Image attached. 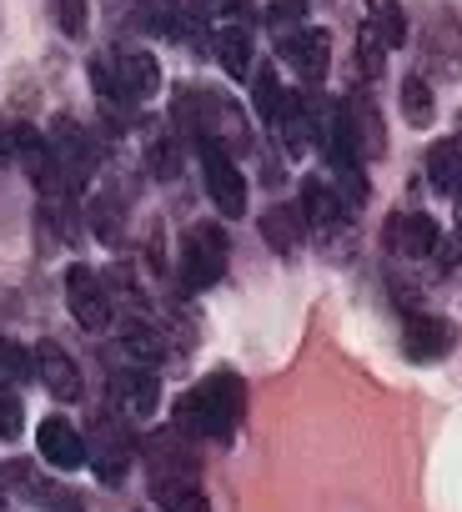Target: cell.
Returning a JSON list of instances; mask_svg holds the SVG:
<instances>
[{
    "mask_svg": "<svg viewBox=\"0 0 462 512\" xmlns=\"http://www.w3.org/2000/svg\"><path fill=\"white\" fill-rule=\"evenodd\" d=\"M211 56L221 61V71L231 76V81H252V31L247 26H237V21H231V26H216L211 31Z\"/></svg>",
    "mask_w": 462,
    "mask_h": 512,
    "instance_id": "18",
    "label": "cell"
},
{
    "mask_svg": "<svg viewBox=\"0 0 462 512\" xmlns=\"http://www.w3.org/2000/svg\"><path fill=\"white\" fill-rule=\"evenodd\" d=\"M382 51H387V41H382V31L367 21V26H362V41H357V56H362L357 71H362V81H377V76H382V66H387Z\"/></svg>",
    "mask_w": 462,
    "mask_h": 512,
    "instance_id": "25",
    "label": "cell"
},
{
    "mask_svg": "<svg viewBox=\"0 0 462 512\" xmlns=\"http://www.w3.org/2000/svg\"><path fill=\"white\" fill-rule=\"evenodd\" d=\"M211 11H242V0H211Z\"/></svg>",
    "mask_w": 462,
    "mask_h": 512,
    "instance_id": "30",
    "label": "cell"
},
{
    "mask_svg": "<svg viewBox=\"0 0 462 512\" xmlns=\"http://www.w3.org/2000/svg\"><path fill=\"white\" fill-rule=\"evenodd\" d=\"M91 231H96L101 241H116V236H121V206H116L111 196H96V201H91Z\"/></svg>",
    "mask_w": 462,
    "mask_h": 512,
    "instance_id": "29",
    "label": "cell"
},
{
    "mask_svg": "<svg viewBox=\"0 0 462 512\" xmlns=\"http://www.w3.org/2000/svg\"><path fill=\"white\" fill-rule=\"evenodd\" d=\"M347 126H352V146H357V156H362V161H382V156H387L382 106H377L367 91H357V96L347 101Z\"/></svg>",
    "mask_w": 462,
    "mask_h": 512,
    "instance_id": "13",
    "label": "cell"
},
{
    "mask_svg": "<svg viewBox=\"0 0 462 512\" xmlns=\"http://www.w3.org/2000/svg\"><path fill=\"white\" fill-rule=\"evenodd\" d=\"M302 16H307V0H272V6H267V26H272L277 36L302 31Z\"/></svg>",
    "mask_w": 462,
    "mask_h": 512,
    "instance_id": "28",
    "label": "cell"
},
{
    "mask_svg": "<svg viewBox=\"0 0 462 512\" xmlns=\"http://www.w3.org/2000/svg\"><path fill=\"white\" fill-rule=\"evenodd\" d=\"M437 241H442L437 221L432 216H417V211H402L387 226V246H392V256H402V262H422V256L437 251Z\"/></svg>",
    "mask_w": 462,
    "mask_h": 512,
    "instance_id": "15",
    "label": "cell"
},
{
    "mask_svg": "<svg viewBox=\"0 0 462 512\" xmlns=\"http://www.w3.org/2000/svg\"><path fill=\"white\" fill-rule=\"evenodd\" d=\"M136 462V437H131V417H121L116 407H106L91 427V467L101 482H121L126 467Z\"/></svg>",
    "mask_w": 462,
    "mask_h": 512,
    "instance_id": "4",
    "label": "cell"
},
{
    "mask_svg": "<svg viewBox=\"0 0 462 512\" xmlns=\"http://www.w3.org/2000/svg\"><path fill=\"white\" fill-rule=\"evenodd\" d=\"M0 352H6V342H0Z\"/></svg>",
    "mask_w": 462,
    "mask_h": 512,
    "instance_id": "31",
    "label": "cell"
},
{
    "mask_svg": "<svg viewBox=\"0 0 462 512\" xmlns=\"http://www.w3.org/2000/svg\"><path fill=\"white\" fill-rule=\"evenodd\" d=\"M422 61L432 81H457L462 76V16L452 6H432L427 31H422Z\"/></svg>",
    "mask_w": 462,
    "mask_h": 512,
    "instance_id": "5",
    "label": "cell"
},
{
    "mask_svg": "<svg viewBox=\"0 0 462 512\" xmlns=\"http://www.w3.org/2000/svg\"><path fill=\"white\" fill-rule=\"evenodd\" d=\"M452 347H457V327L447 317L407 312V322H402V352H407V362H437Z\"/></svg>",
    "mask_w": 462,
    "mask_h": 512,
    "instance_id": "9",
    "label": "cell"
},
{
    "mask_svg": "<svg viewBox=\"0 0 462 512\" xmlns=\"http://www.w3.org/2000/svg\"><path fill=\"white\" fill-rule=\"evenodd\" d=\"M307 216H302V206H272V211H262V241L277 251V256H297L302 246H307Z\"/></svg>",
    "mask_w": 462,
    "mask_h": 512,
    "instance_id": "19",
    "label": "cell"
},
{
    "mask_svg": "<svg viewBox=\"0 0 462 512\" xmlns=\"http://www.w3.org/2000/svg\"><path fill=\"white\" fill-rule=\"evenodd\" d=\"M156 397H161L156 367L126 362V367L111 372V407H116L121 417H151V412H156Z\"/></svg>",
    "mask_w": 462,
    "mask_h": 512,
    "instance_id": "11",
    "label": "cell"
},
{
    "mask_svg": "<svg viewBox=\"0 0 462 512\" xmlns=\"http://www.w3.org/2000/svg\"><path fill=\"white\" fill-rule=\"evenodd\" d=\"M36 452H41V462L56 467V472H81V467L91 462L86 437H81L66 417H46V422L36 427Z\"/></svg>",
    "mask_w": 462,
    "mask_h": 512,
    "instance_id": "10",
    "label": "cell"
},
{
    "mask_svg": "<svg viewBox=\"0 0 462 512\" xmlns=\"http://www.w3.org/2000/svg\"><path fill=\"white\" fill-rule=\"evenodd\" d=\"M402 116H407V126H432L437 121V96H432V81L422 76V71H412L407 81H402Z\"/></svg>",
    "mask_w": 462,
    "mask_h": 512,
    "instance_id": "21",
    "label": "cell"
},
{
    "mask_svg": "<svg viewBox=\"0 0 462 512\" xmlns=\"http://www.w3.org/2000/svg\"><path fill=\"white\" fill-rule=\"evenodd\" d=\"M247 417V387L237 372H211L201 377L171 412V422L186 432V437H206V442H226L231 432L242 427Z\"/></svg>",
    "mask_w": 462,
    "mask_h": 512,
    "instance_id": "1",
    "label": "cell"
},
{
    "mask_svg": "<svg viewBox=\"0 0 462 512\" xmlns=\"http://www.w3.org/2000/svg\"><path fill=\"white\" fill-rule=\"evenodd\" d=\"M151 497L161 512H211L196 472H166V477H151Z\"/></svg>",
    "mask_w": 462,
    "mask_h": 512,
    "instance_id": "20",
    "label": "cell"
},
{
    "mask_svg": "<svg viewBox=\"0 0 462 512\" xmlns=\"http://www.w3.org/2000/svg\"><path fill=\"white\" fill-rule=\"evenodd\" d=\"M116 347H121V357L136 362V367H156V362L166 357V337H161V327L146 322V317H136V312H126V317L116 322Z\"/></svg>",
    "mask_w": 462,
    "mask_h": 512,
    "instance_id": "17",
    "label": "cell"
},
{
    "mask_svg": "<svg viewBox=\"0 0 462 512\" xmlns=\"http://www.w3.org/2000/svg\"><path fill=\"white\" fill-rule=\"evenodd\" d=\"M427 176H432V186H442V191L457 186V176H462V136L432 141V151H427Z\"/></svg>",
    "mask_w": 462,
    "mask_h": 512,
    "instance_id": "22",
    "label": "cell"
},
{
    "mask_svg": "<svg viewBox=\"0 0 462 512\" xmlns=\"http://www.w3.org/2000/svg\"><path fill=\"white\" fill-rule=\"evenodd\" d=\"M21 422H26L21 392L0 382V442H16V437H21Z\"/></svg>",
    "mask_w": 462,
    "mask_h": 512,
    "instance_id": "27",
    "label": "cell"
},
{
    "mask_svg": "<svg viewBox=\"0 0 462 512\" xmlns=\"http://www.w3.org/2000/svg\"><path fill=\"white\" fill-rule=\"evenodd\" d=\"M362 6H367L372 26L382 31L387 51H397V46L407 41V16H402V0H362Z\"/></svg>",
    "mask_w": 462,
    "mask_h": 512,
    "instance_id": "24",
    "label": "cell"
},
{
    "mask_svg": "<svg viewBox=\"0 0 462 512\" xmlns=\"http://www.w3.org/2000/svg\"><path fill=\"white\" fill-rule=\"evenodd\" d=\"M36 377H41V387H46L56 402H81V392H86L81 367H76V357H71L61 342H41V347H36Z\"/></svg>",
    "mask_w": 462,
    "mask_h": 512,
    "instance_id": "12",
    "label": "cell"
},
{
    "mask_svg": "<svg viewBox=\"0 0 462 512\" xmlns=\"http://www.w3.org/2000/svg\"><path fill=\"white\" fill-rule=\"evenodd\" d=\"M282 56H287V66L297 71L302 86H322L327 71H332V36L317 31V26H302V31L282 36Z\"/></svg>",
    "mask_w": 462,
    "mask_h": 512,
    "instance_id": "8",
    "label": "cell"
},
{
    "mask_svg": "<svg viewBox=\"0 0 462 512\" xmlns=\"http://www.w3.org/2000/svg\"><path fill=\"white\" fill-rule=\"evenodd\" d=\"M66 307H71L81 332H106L111 327V292H106L101 272H91L86 262H71L66 267Z\"/></svg>",
    "mask_w": 462,
    "mask_h": 512,
    "instance_id": "6",
    "label": "cell"
},
{
    "mask_svg": "<svg viewBox=\"0 0 462 512\" xmlns=\"http://www.w3.org/2000/svg\"><path fill=\"white\" fill-rule=\"evenodd\" d=\"M196 141H211L226 156H242V151H252V126H247L237 101L196 86Z\"/></svg>",
    "mask_w": 462,
    "mask_h": 512,
    "instance_id": "3",
    "label": "cell"
},
{
    "mask_svg": "<svg viewBox=\"0 0 462 512\" xmlns=\"http://www.w3.org/2000/svg\"><path fill=\"white\" fill-rule=\"evenodd\" d=\"M141 462L151 477H166V472H196V457H191V437L171 422L166 432H151L141 442Z\"/></svg>",
    "mask_w": 462,
    "mask_h": 512,
    "instance_id": "14",
    "label": "cell"
},
{
    "mask_svg": "<svg viewBox=\"0 0 462 512\" xmlns=\"http://www.w3.org/2000/svg\"><path fill=\"white\" fill-rule=\"evenodd\" d=\"M201 171H206V196L211 206L231 221V216H247V176L237 171V161H231L221 146L201 141Z\"/></svg>",
    "mask_w": 462,
    "mask_h": 512,
    "instance_id": "7",
    "label": "cell"
},
{
    "mask_svg": "<svg viewBox=\"0 0 462 512\" xmlns=\"http://www.w3.org/2000/svg\"><path fill=\"white\" fill-rule=\"evenodd\" d=\"M226 231L221 221H196L186 236H181V251H176V272L191 292H206L226 277Z\"/></svg>",
    "mask_w": 462,
    "mask_h": 512,
    "instance_id": "2",
    "label": "cell"
},
{
    "mask_svg": "<svg viewBox=\"0 0 462 512\" xmlns=\"http://www.w3.org/2000/svg\"><path fill=\"white\" fill-rule=\"evenodd\" d=\"M252 106L262 111V121H277L282 106H287V91H282L272 61H262V71H252Z\"/></svg>",
    "mask_w": 462,
    "mask_h": 512,
    "instance_id": "23",
    "label": "cell"
},
{
    "mask_svg": "<svg viewBox=\"0 0 462 512\" xmlns=\"http://www.w3.org/2000/svg\"><path fill=\"white\" fill-rule=\"evenodd\" d=\"M302 216H307V226L312 231H322V236H332L342 221H347V201H342V191L332 186V181H322V176H312V181H302Z\"/></svg>",
    "mask_w": 462,
    "mask_h": 512,
    "instance_id": "16",
    "label": "cell"
},
{
    "mask_svg": "<svg viewBox=\"0 0 462 512\" xmlns=\"http://www.w3.org/2000/svg\"><path fill=\"white\" fill-rule=\"evenodd\" d=\"M51 21L61 26V36H86L91 6H86V0H51Z\"/></svg>",
    "mask_w": 462,
    "mask_h": 512,
    "instance_id": "26",
    "label": "cell"
}]
</instances>
